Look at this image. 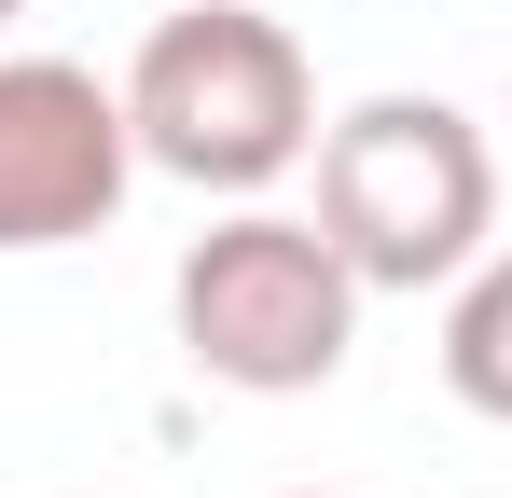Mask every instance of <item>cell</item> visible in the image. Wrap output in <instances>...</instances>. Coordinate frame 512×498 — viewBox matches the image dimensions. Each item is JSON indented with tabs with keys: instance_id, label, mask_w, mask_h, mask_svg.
<instances>
[{
	"instance_id": "obj_3",
	"label": "cell",
	"mask_w": 512,
	"mask_h": 498,
	"mask_svg": "<svg viewBox=\"0 0 512 498\" xmlns=\"http://www.w3.org/2000/svg\"><path fill=\"white\" fill-rule=\"evenodd\" d=\"M180 346L194 374L250 388V402H291V388H333L346 374V332H360V263H346L319 222H277V208H236L180 249L167 277Z\"/></svg>"
},
{
	"instance_id": "obj_5",
	"label": "cell",
	"mask_w": 512,
	"mask_h": 498,
	"mask_svg": "<svg viewBox=\"0 0 512 498\" xmlns=\"http://www.w3.org/2000/svg\"><path fill=\"white\" fill-rule=\"evenodd\" d=\"M443 388L512 429V249H485L457 277V305H443Z\"/></svg>"
},
{
	"instance_id": "obj_6",
	"label": "cell",
	"mask_w": 512,
	"mask_h": 498,
	"mask_svg": "<svg viewBox=\"0 0 512 498\" xmlns=\"http://www.w3.org/2000/svg\"><path fill=\"white\" fill-rule=\"evenodd\" d=\"M14 14H28V0H0V28H14Z\"/></svg>"
},
{
	"instance_id": "obj_1",
	"label": "cell",
	"mask_w": 512,
	"mask_h": 498,
	"mask_svg": "<svg viewBox=\"0 0 512 498\" xmlns=\"http://www.w3.org/2000/svg\"><path fill=\"white\" fill-rule=\"evenodd\" d=\"M125 125H139V166H167L194 194H263L319 153V70L305 42L250 14V0H194L139 42L125 70Z\"/></svg>"
},
{
	"instance_id": "obj_2",
	"label": "cell",
	"mask_w": 512,
	"mask_h": 498,
	"mask_svg": "<svg viewBox=\"0 0 512 498\" xmlns=\"http://www.w3.org/2000/svg\"><path fill=\"white\" fill-rule=\"evenodd\" d=\"M319 236L360 263V291L471 277L499 236V153L457 97H360L319 125Z\"/></svg>"
},
{
	"instance_id": "obj_4",
	"label": "cell",
	"mask_w": 512,
	"mask_h": 498,
	"mask_svg": "<svg viewBox=\"0 0 512 498\" xmlns=\"http://www.w3.org/2000/svg\"><path fill=\"white\" fill-rule=\"evenodd\" d=\"M139 125L84 56H0V249H70L125 208Z\"/></svg>"
}]
</instances>
